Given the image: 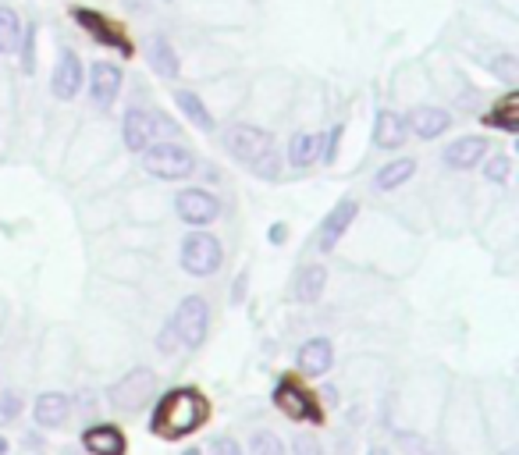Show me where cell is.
Returning a JSON list of instances; mask_svg holds the SVG:
<instances>
[{
    "instance_id": "cell-1",
    "label": "cell",
    "mask_w": 519,
    "mask_h": 455,
    "mask_svg": "<svg viewBox=\"0 0 519 455\" xmlns=\"http://www.w3.org/2000/svg\"><path fill=\"white\" fill-rule=\"evenodd\" d=\"M206 413H210V405L196 388H171L167 395H160L150 427L160 437H185L196 427H203Z\"/></svg>"
},
{
    "instance_id": "cell-2",
    "label": "cell",
    "mask_w": 519,
    "mask_h": 455,
    "mask_svg": "<svg viewBox=\"0 0 519 455\" xmlns=\"http://www.w3.org/2000/svg\"><path fill=\"white\" fill-rule=\"evenodd\" d=\"M143 167H146V174H153L160 181H178V178L196 174V157L182 143H160L157 139L143 150Z\"/></svg>"
},
{
    "instance_id": "cell-3",
    "label": "cell",
    "mask_w": 519,
    "mask_h": 455,
    "mask_svg": "<svg viewBox=\"0 0 519 455\" xmlns=\"http://www.w3.org/2000/svg\"><path fill=\"white\" fill-rule=\"evenodd\" d=\"M121 135H125V146L132 150V153H143L150 143H157L160 135L164 139H171V135H178V128L164 118V114H150V111H139V107H132L128 114H125V121H121Z\"/></svg>"
},
{
    "instance_id": "cell-4",
    "label": "cell",
    "mask_w": 519,
    "mask_h": 455,
    "mask_svg": "<svg viewBox=\"0 0 519 455\" xmlns=\"http://www.w3.org/2000/svg\"><path fill=\"white\" fill-rule=\"evenodd\" d=\"M224 264V250L210 232H189L182 243V267L192 278H210Z\"/></svg>"
},
{
    "instance_id": "cell-5",
    "label": "cell",
    "mask_w": 519,
    "mask_h": 455,
    "mask_svg": "<svg viewBox=\"0 0 519 455\" xmlns=\"http://www.w3.org/2000/svg\"><path fill=\"white\" fill-rule=\"evenodd\" d=\"M171 328H174V335H178V342L185 349H199L203 338H206V328H210V306H206V299H199V296L182 299Z\"/></svg>"
},
{
    "instance_id": "cell-6",
    "label": "cell",
    "mask_w": 519,
    "mask_h": 455,
    "mask_svg": "<svg viewBox=\"0 0 519 455\" xmlns=\"http://www.w3.org/2000/svg\"><path fill=\"white\" fill-rule=\"evenodd\" d=\"M153 388H157V377H153L146 366H136V370H128V374L111 388V402H114V409H121V413H139L143 405H150Z\"/></svg>"
},
{
    "instance_id": "cell-7",
    "label": "cell",
    "mask_w": 519,
    "mask_h": 455,
    "mask_svg": "<svg viewBox=\"0 0 519 455\" xmlns=\"http://www.w3.org/2000/svg\"><path fill=\"white\" fill-rule=\"evenodd\" d=\"M224 150L242 164H256L267 150H275V139H271V132L256 128V125H231L224 132Z\"/></svg>"
},
{
    "instance_id": "cell-8",
    "label": "cell",
    "mask_w": 519,
    "mask_h": 455,
    "mask_svg": "<svg viewBox=\"0 0 519 455\" xmlns=\"http://www.w3.org/2000/svg\"><path fill=\"white\" fill-rule=\"evenodd\" d=\"M174 213L178 220H185L189 228H206L210 220H217L221 213V199L206 189H182L174 199Z\"/></svg>"
},
{
    "instance_id": "cell-9",
    "label": "cell",
    "mask_w": 519,
    "mask_h": 455,
    "mask_svg": "<svg viewBox=\"0 0 519 455\" xmlns=\"http://www.w3.org/2000/svg\"><path fill=\"white\" fill-rule=\"evenodd\" d=\"M356 213H360V203L356 199H342V203L331 206V213L321 220V235H317L321 253H331L342 243V235L349 232V224L356 220Z\"/></svg>"
},
{
    "instance_id": "cell-10",
    "label": "cell",
    "mask_w": 519,
    "mask_h": 455,
    "mask_svg": "<svg viewBox=\"0 0 519 455\" xmlns=\"http://www.w3.org/2000/svg\"><path fill=\"white\" fill-rule=\"evenodd\" d=\"M82 82H86V72H82V61L75 50H61L58 65H54V75H50V89L58 100H75L82 93Z\"/></svg>"
},
{
    "instance_id": "cell-11",
    "label": "cell",
    "mask_w": 519,
    "mask_h": 455,
    "mask_svg": "<svg viewBox=\"0 0 519 455\" xmlns=\"http://www.w3.org/2000/svg\"><path fill=\"white\" fill-rule=\"evenodd\" d=\"M75 22L97 40V43H104V47H111V50H118L121 58H128L132 54V43L121 36V29H114L100 12H89V8H75Z\"/></svg>"
},
{
    "instance_id": "cell-12",
    "label": "cell",
    "mask_w": 519,
    "mask_h": 455,
    "mask_svg": "<svg viewBox=\"0 0 519 455\" xmlns=\"http://www.w3.org/2000/svg\"><path fill=\"white\" fill-rule=\"evenodd\" d=\"M89 96H93V104L97 107H111L114 100H118V93H121V68L118 65H111V61H97L93 68H89Z\"/></svg>"
},
{
    "instance_id": "cell-13",
    "label": "cell",
    "mask_w": 519,
    "mask_h": 455,
    "mask_svg": "<svg viewBox=\"0 0 519 455\" xmlns=\"http://www.w3.org/2000/svg\"><path fill=\"white\" fill-rule=\"evenodd\" d=\"M275 402H278V409H282L285 416H292V420H314V423H321V405H317L299 384H292V381H282V384L275 388Z\"/></svg>"
},
{
    "instance_id": "cell-14",
    "label": "cell",
    "mask_w": 519,
    "mask_h": 455,
    "mask_svg": "<svg viewBox=\"0 0 519 455\" xmlns=\"http://www.w3.org/2000/svg\"><path fill=\"white\" fill-rule=\"evenodd\" d=\"M406 132H409V125H406L402 114H395V111H377V118H374V146H381V150H399V146H406Z\"/></svg>"
},
{
    "instance_id": "cell-15",
    "label": "cell",
    "mask_w": 519,
    "mask_h": 455,
    "mask_svg": "<svg viewBox=\"0 0 519 455\" xmlns=\"http://www.w3.org/2000/svg\"><path fill=\"white\" fill-rule=\"evenodd\" d=\"M484 153H487L484 135H462V139H455V143H448V146H445V164H448V167H455V171H466V167L480 164V160H484Z\"/></svg>"
},
{
    "instance_id": "cell-16",
    "label": "cell",
    "mask_w": 519,
    "mask_h": 455,
    "mask_svg": "<svg viewBox=\"0 0 519 455\" xmlns=\"http://www.w3.org/2000/svg\"><path fill=\"white\" fill-rule=\"evenodd\" d=\"M420 139H438V135H445L448 132V125H452V114L445 111V107H416L413 114H409V121H406Z\"/></svg>"
},
{
    "instance_id": "cell-17",
    "label": "cell",
    "mask_w": 519,
    "mask_h": 455,
    "mask_svg": "<svg viewBox=\"0 0 519 455\" xmlns=\"http://www.w3.org/2000/svg\"><path fill=\"white\" fill-rule=\"evenodd\" d=\"M331 363H335V349H331L328 338H310V342H303V349H299V370H303V374L324 377V374L331 370Z\"/></svg>"
},
{
    "instance_id": "cell-18",
    "label": "cell",
    "mask_w": 519,
    "mask_h": 455,
    "mask_svg": "<svg viewBox=\"0 0 519 455\" xmlns=\"http://www.w3.org/2000/svg\"><path fill=\"white\" fill-rule=\"evenodd\" d=\"M82 444H86V451H93V455H125V434H121L118 427H111V423L86 427Z\"/></svg>"
},
{
    "instance_id": "cell-19",
    "label": "cell",
    "mask_w": 519,
    "mask_h": 455,
    "mask_svg": "<svg viewBox=\"0 0 519 455\" xmlns=\"http://www.w3.org/2000/svg\"><path fill=\"white\" fill-rule=\"evenodd\" d=\"M324 285H328V267L324 264H310L296 274V285H292V299L296 303H317L324 296Z\"/></svg>"
},
{
    "instance_id": "cell-20",
    "label": "cell",
    "mask_w": 519,
    "mask_h": 455,
    "mask_svg": "<svg viewBox=\"0 0 519 455\" xmlns=\"http://www.w3.org/2000/svg\"><path fill=\"white\" fill-rule=\"evenodd\" d=\"M33 416H36L40 427H61L65 416H68V395H61V391H43V395L36 398V405H33Z\"/></svg>"
},
{
    "instance_id": "cell-21",
    "label": "cell",
    "mask_w": 519,
    "mask_h": 455,
    "mask_svg": "<svg viewBox=\"0 0 519 455\" xmlns=\"http://www.w3.org/2000/svg\"><path fill=\"white\" fill-rule=\"evenodd\" d=\"M413 174H416V160H413V157H399V160L384 164V167L374 174V189H381V192H395V189L406 185Z\"/></svg>"
},
{
    "instance_id": "cell-22",
    "label": "cell",
    "mask_w": 519,
    "mask_h": 455,
    "mask_svg": "<svg viewBox=\"0 0 519 455\" xmlns=\"http://www.w3.org/2000/svg\"><path fill=\"white\" fill-rule=\"evenodd\" d=\"M150 68L160 79H178V72H182V61L164 36H153V43H150Z\"/></svg>"
},
{
    "instance_id": "cell-23",
    "label": "cell",
    "mask_w": 519,
    "mask_h": 455,
    "mask_svg": "<svg viewBox=\"0 0 519 455\" xmlns=\"http://www.w3.org/2000/svg\"><path fill=\"white\" fill-rule=\"evenodd\" d=\"M321 150H324V135L299 132V135H292V143H289V160H292V167H310V164L321 160Z\"/></svg>"
},
{
    "instance_id": "cell-24",
    "label": "cell",
    "mask_w": 519,
    "mask_h": 455,
    "mask_svg": "<svg viewBox=\"0 0 519 455\" xmlns=\"http://www.w3.org/2000/svg\"><path fill=\"white\" fill-rule=\"evenodd\" d=\"M174 104H178V111L196 125V128H203V132H213V114L206 111V104L192 93V89H174Z\"/></svg>"
},
{
    "instance_id": "cell-25",
    "label": "cell",
    "mask_w": 519,
    "mask_h": 455,
    "mask_svg": "<svg viewBox=\"0 0 519 455\" xmlns=\"http://www.w3.org/2000/svg\"><path fill=\"white\" fill-rule=\"evenodd\" d=\"M22 40V19L15 8H0V54H12L19 50Z\"/></svg>"
},
{
    "instance_id": "cell-26",
    "label": "cell",
    "mask_w": 519,
    "mask_h": 455,
    "mask_svg": "<svg viewBox=\"0 0 519 455\" xmlns=\"http://www.w3.org/2000/svg\"><path fill=\"white\" fill-rule=\"evenodd\" d=\"M484 125L491 128H505V132H519V114H515V93H508L491 114H484Z\"/></svg>"
},
{
    "instance_id": "cell-27",
    "label": "cell",
    "mask_w": 519,
    "mask_h": 455,
    "mask_svg": "<svg viewBox=\"0 0 519 455\" xmlns=\"http://www.w3.org/2000/svg\"><path fill=\"white\" fill-rule=\"evenodd\" d=\"M249 455H285V444H282L278 434L260 430V434H252V441H249Z\"/></svg>"
},
{
    "instance_id": "cell-28",
    "label": "cell",
    "mask_w": 519,
    "mask_h": 455,
    "mask_svg": "<svg viewBox=\"0 0 519 455\" xmlns=\"http://www.w3.org/2000/svg\"><path fill=\"white\" fill-rule=\"evenodd\" d=\"M19 47H22V72H36V26H22V40H19Z\"/></svg>"
},
{
    "instance_id": "cell-29",
    "label": "cell",
    "mask_w": 519,
    "mask_h": 455,
    "mask_svg": "<svg viewBox=\"0 0 519 455\" xmlns=\"http://www.w3.org/2000/svg\"><path fill=\"white\" fill-rule=\"evenodd\" d=\"M508 174H512V160H508L505 153H494V157L484 164V178H487V181H494V185L508 181Z\"/></svg>"
},
{
    "instance_id": "cell-30",
    "label": "cell",
    "mask_w": 519,
    "mask_h": 455,
    "mask_svg": "<svg viewBox=\"0 0 519 455\" xmlns=\"http://www.w3.org/2000/svg\"><path fill=\"white\" fill-rule=\"evenodd\" d=\"M252 167V174H260V178H278V171H282V164H278V153L275 150H267L264 157H260L256 164H249Z\"/></svg>"
},
{
    "instance_id": "cell-31",
    "label": "cell",
    "mask_w": 519,
    "mask_h": 455,
    "mask_svg": "<svg viewBox=\"0 0 519 455\" xmlns=\"http://www.w3.org/2000/svg\"><path fill=\"white\" fill-rule=\"evenodd\" d=\"M22 413V398L15 391H4L0 395V420H15Z\"/></svg>"
},
{
    "instance_id": "cell-32",
    "label": "cell",
    "mask_w": 519,
    "mask_h": 455,
    "mask_svg": "<svg viewBox=\"0 0 519 455\" xmlns=\"http://www.w3.org/2000/svg\"><path fill=\"white\" fill-rule=\"evenodd\" d=\"M292 451H296V455H324V451H321V441H317L314 434H299V437L292 441Z\"/></svg>"
},
{
    "instance_id": "cell-33",
    "label": "cell",
    "mask_w": 519,
    "mask_h": 455,
    "mask_svg": "<svg viewBox=\"0 0 519 455\" xmlns=\"http://www.w3.org/2000/svg\"><path fill=\"white\" fill-rule=\"evenodd\" d=\"M206 455H242V448H238L235 437H213L210 448H206Z\"/></svg>"
},
{
    "instance_id": "cell-34",
    "label": "cell",
    "mask_w": 519,
    "mask_h": 455,
    "mask_svg": "<svg viewBox=\"0 0 519 455\" xmlns=\"http://www.w3.org/2000/svg\"><path fill=\"white\" fill-rule=\"evenodd\" d=\"M338 139H342V128H331V135L324 139V150H321L324 160H335V153H338Z\"/></svg>"
},
{
    "instance_id": "cell-35",
    "label": "cell",
    "mask_w": 519,
    "mask_h": 455,
    "mask_svg": "<svg viewBox=\"0 0 519 455\" xmlns=\"http://www.w3.org/2000/svg\"><path fill=\"white\" fill-rule=\"evenodd\" d=\"M174 338H178V335H174V328L167 324V328L160 331V342H157V349H160V352H174V345H178Z\"/></svg>"
},
{
    "instance_id": "cell-36",
    "label": "cell",
    "mask_w": 519,
    "mask_h": 455,
    "mask_svg": "<svg viewBox=\"0 0 519 455\" xmlns=\"http://www.w3.org/2000/svg\"><path fill=\"white\" fill-rule=\"evenodd\" d=\"M271 243H285V224H275L271 228Z\"/></svg>"
},
{
    "instance_id": "cell-37",
    "label": "cell",
    "mask_w": 519,
    "mask_h": 455,
    "mask_svg": "<svg viewBox=\"0 0 519 455\" xmlns=\"http://www.w3.org/2000/svg\"><path fill=\"white\" fill-rule=\"evenodd\" d=\"M0 455H8V437H0Z\"/></svg>"
},
{
    "instance_id": "cell-38",
    "label": "cell",
    "mask_w": 519,
    "mask_h": 455,
    "mask_svg": "<svg viewBox=\"0 0 519 455\" xmlns=\"http://www.w3.org/2000/svg\"><path fill=\"white\" fill-rule=\"evenodd\" d=\"M370 455H391L388 448H370Z\"/></svg>"
},
{
    "instance_id": "cell-39",
    "label": "cell",
    "mask_w": 519,
    "mask_h": 455,
    "mask_svg": "<svg viewBox=\"0 0 519 455\" xmlns=\"http://www.w3.org/2000/svg\"><path fill=\"white\" fill-rule=\"evenodd\" d=\"M182 455H203V451H199V448H185Z\"/></svg>"
},
{
    "instance_id": "cell-40",
    "label": "cell",
    "mask_w": 519,
    "mask_h": 455,
    "mask_svg": "<svg viewBox=\"0 0 519 455\" xmlns=\"http://www.w3.org/2000/svg\"><path fill=\"white\" fill-rule=\"evenodd\" d=\"M164 4H171V0H164Z\"/></svg>"
}]
</instances>
